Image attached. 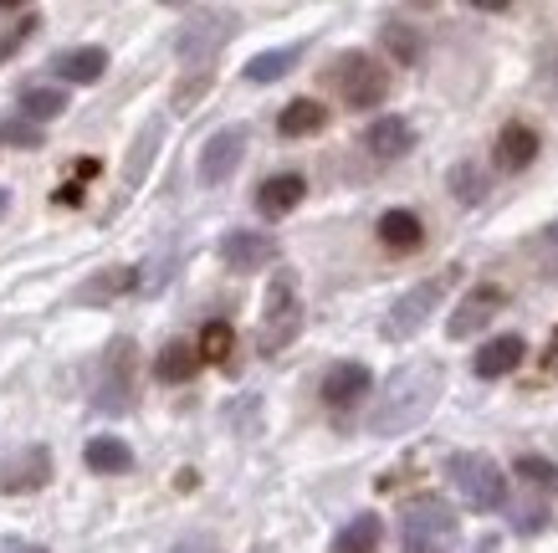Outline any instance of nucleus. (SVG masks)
Segmentation results:
<instances>
[{"label":"nucleus","mask_w":558,"mask_h":553,"mask_svg":"<svg viewBox=\"0 0 558 553\" xmlns=\"http://www.w3.org/2000/svg\"><path fill=\"white\" fill-rule=\"evenodd\" d=\"M446 390V369L436 359H415L405 369H395L384 379V390L374 395V410H369V436H405L415 425L436 410Z\"/></svg>","instance_id":"nucleus-1"},{"label":"nucleus","mask_w":558,"mask_h":553,"mask_svg":"<svg viewBox=\"0 0 558 553\" xmlns=\"http://www.w3.org/2000/svg\"><path fill=\"white\" fill-rule=\"evenodd\" d=\"M303 333V297H297V277L277 272L262 303V328H256V349L262 354H282L292 338Z\"/></svg>","instance_id":"nucleus-2"},{"label":"nucleus","mask_w":558,"mask_h":553,"mask_svg":"<svg viewBox=\"0 0 558 553\" xmlns=\"http://www.w3.org/2000/svg\"><path fill=\"white\" fill-rule=\"evenodd\" d=\"M446 477L451 487L466 497V507H477V513H497V507L507 502V477H502V466L482 451H456L446 461Z\"/></svg>","instance_id":"nucleus-3"},{"label":"nucleus","mask_w":558,"mask_h":553,"mask_svg":"<svg viewBox=\"0 0 558 553\" xmlns=\"http://www.w3.org/2000/svg\"><path fill=\"white\" fill-rule=\"evenodd\" d=\"M328 88L349 108H379L384 98H390V72H384L369 52H343L328 67Z\"/></svg>","instance_id":"nucleus-4"},{"label":"nucleus","mask_w":558,"mask_h":553,"mask_svg":"<svg viewBox=\"0 0 558 553\" xmlns=\"http://www.w3.org/2000/svg\"><path fill=\"white\" fill-rule=\"evenodd\" d=\"M400 533H405V553H441L456 538V513L441 497H415L405 507Z\"/></svg>","instance_id":"nucleus-5"},{"label":"nucleus","mask_w":558,"mask_h":553,"mask_svg":"<svg viewBox=\"0 0 558 553\" xmlns=\"http://www.w3.org/2000/svg\"><path fill=\"white\" fill-rule=\"evenodd\" d=\"M231 31H236V16H231V11H195V16L180 26V36H175V57L205 72V62L226 47Z\"/></svg>","instance_id":"nucleus-6"},{"label":"nucleus","mask_w":558,"mask_h":553,"mask_svg":"<svg viewBox=\"0 0 558 553\" xmlns=\"http://www.w3.org/2000/svg\"><path fill=\"white\" fill-rule=\"evenodd\" d=\"M128 400H134V344L118 338V344L108 349V364H103V379H98L93 410L98 415H123Z\"/></svg>","instance_id":"nucleus-7"},{"label":"nucleus","mask_w":558,"mask_h":553,"mask_svg":"<svg viewBox=\"0 0 558 553\" xmlns=\"http://www.w3.org/2000/svg\"><path fill=\"white\" fill-rule=\"evenodd\" d=\"M446 282L451 277H431V282H415L400 303L390 308V318H384V338H410L425 328V318H431L441 308V297H446Z\"/></svg>","instance_id":"nucleus-8"},{"label":"nucleus","mask_w":558,"mask_h":553,"mask_svg":"<svg viewBox=\"0 0 558 553\" xmlns=\"http://www.w3.org/2000/svg\"><path fill=\"white\" fill-rule=\"evenodd\" d=\"M246 139L251 134L241 129V123H226L221 134H210L205 149H200V185H226L236 175L241 154H246Z\"/></svg>","instance_id":"nucleus-9"},{"label":"nucleus","mask_w":558,"mask_h":553,"mask_svg":"<svg viewBox=\"0 0 558 553\" xmlns=\"http://www.w3.org/2000/svg\"><path fill=\"white\" fill-rule=\"evenodd\" d=\"M47 477H52V451L47 446H21L0 461V492L6 497H26L36 487H47Z\"/></svg>","instance_id":"nucleus-10"},{"label":"nucleus","mask_w":558,"mask_h":553,"mask_svg":"<svg viewBox=\"0 0 558 553\" xmlns=\"http://www.w3.org/2000/svg\"><path fill=\"white\" fill-rule=\"evenodd\" d=\"M221 262L231 272H262L277 262V241L267 231H226L221 236Z\"/></svg>","instance_id":"nucleus-11"},{"label":"nucleus","mask_w":558,"mask_h":553,"mask_svg":"<svg viewBox=\"0 0 558 553\" xmlns=\"http://www.w3.org/2000/svg\"><path fill=\"white\" fill-rule=\"evenodd\" d=\"M507 303V292L497 287V282H482V287H471L466 297H461V308L451 313V323H446V333L451 338H471V333H482L487 323H492V313Z\"/></svg>","instance_id":"nucleus-12"},{"label":"nucleus","mask_w":558,"mask_h":553,"mask_svg":"<svg viewBox=\"0 0 558 553\" xmlns=\"http://www.w3.org/2000/svg\"><path fill=\"white\" fill-rule=\"evenodd\" d=\"M415 144V134H410V123L405 118H395V113H384V118H374L369 129H364V149L374 154V159H400L405 149Z\"/></svg>","instance_id":"nucleus-13"},{"label":"nucleus","mask_w":558,"mask_h":553,"mask_svg":"<svg viewBox=\"0 0 558 553\" xmlns=\"http://www.w3.org/2000/svg\"><path fill=\"white\" fill-rule=\"evenodd\" d=\"M523 354H528V344L518 333H502V338H492V344H482V354L471 359V369H477L482 379H502V374H512L523 364Z\"/></svg>","instance_id":"nucleus-14"},{"label":"nucleus","mask_w":558,"mask_h":553,"mask_svg":"<svg viewBox=\"0 0 558 553\" xmlns=\"http://www.w3.org/2000/svg\"><path fill=\"white\" fill-rule=\"evenodd\" d=\"M369 385H374V379H369L364 364H333L328 379H323V400L343 410V405H354L359 395H369Z\"/></svg>","instance_id":"nucleus-15"},{"label":"nucleus","mask_w":558,"mask_h":553,"mask_svg":"<svg viewBox=\"0 0 558 553\" xmlns=\"http://www.w3.org/2000/svg\"><path fill=\"white\" fill-rule=\"evenodd\" d=\"M538 159V134L523 129V123H507V129L497 134V169H528Z\"/></svg>","instance_id":"nucleus-16"},{"label":"nucleus","mask_w":558,"mask_h":553,"mask_svg":"<svg viewBox=\"0 0 558 553\" xmlns=\"http://www.w3.org/2000/svg\"><path fill=\"white\" fill-rule=\"evenodd\" d=\"M159 139H164V118H149L144 129H139V139H134V154H128V164H123V190H139V185H144Z\"/></svg>","instance_id":"nucleus-17"},{"label":"nucleus","mask_w":558,"mask_h":553,"mask_svg":"<svg viewBox=\"0 0 558 553\" xmlns=\"http://www.w3.org/2000/svg\"><path fill=\"white\" fill-rule=\"evenodd\" d=\"M303 190H308V185H303V175H272L262 190H256V210L277 221V216H287V210H292L297 200H303Z\"/></svg>","instance_id":"nucleus-18"},{"label":"nucleus","mask_w":558,"mask_h":553,"mask_svg":"<svg viewBox=\"0 0 558 553\" xmlns=\"http://www.w3.org/2000/svg\"><path fill=\"white\" fill-rule=\"evenodd\" d=\"M328 123V108L323 103H313V98H297V103H287L282 108V118H277V134L282 139H308V134H318Z\"/></svg>","instance_id":"nucleus-19"},{"label":"nucleus","mask_w":558,"mask_h":553,"mask_svg":"<svg viewBox=\"0 0 558 553\" xmlns=\"http://www.w3.org/2000/svg\"><path fill=\"white\" fill-rule=\"evenodd\" d=\"M200 364H205V359H200V349L180 344V338H169V344L159 349V359H154V374L164 379V385H185V379H190Z\"/></svg>","instance_id":"nucleus-20"},{"label":"nucleus","mask_w":558,"mask_h":553,"mask_svg":"<svg viewBox=\"0 0 558 553\" xmlns=\"http://www.w3.org/2000/svg\"><path fill=\"white\" fill-rule=\"evenodd\" d=\"M103 72H108L103 47H72V52L57 57V77H67V82H98Z\"/></svg>","instance_id":"nucleus-21"},{"label":"nucleus","mask_w":558,"mask_h":553,"mask_svg":"<svg viewBox=\"0 0 558 553\" xmlns=\"http://www.w3.org/2000/svg\"><path fill=\"white\" fill-rule=\"evenodd\" d=\"M379 241L390 251H415L420 246V216L415 210H384L379 216Z\"/></svg>","instance_id":"nucleus-22"},{"label":"nucleus","mask_w":558,"mask_h":553,"mask_svg":"<svg viewBox=\"0 0 558 553\" xmlns=\"http://www.w3.org/2000/svg\"><path fill=\"white\" fill-rule=\"evenodd\" d=\"M82 461L93 466V472H128V466H134V451H128L118 436H93L88 441V451H82Z\"/></svg>","instance_id":"nucleus-23"},{"label":"nucleus","mask_w":558,"mask_h":553,"mask_svg":"<svg viewBox=\"0 0 558 553\" xmlns=\"http://www.w3.org/2000/svg\"><path fill=\"white\" fill-rule=\"evenodd\" d=\"M379 538H384L379 518H374V513H359L354 523H343V533L333 538V553H374Z\"/></svg>","instance_id":"nucleus-24"},{"label":"nucleus","mask_w":558,"mask_h":553,"mask_svg":"<svg viewBox=\"0 0 558 553\" xmlns=\"http://www.w3.org/2000/svg\"><path fill=\"white\" fill-rule=\"evenodd\" d=\"M297 57H303V47H277V52H262L246 62V82H277L297 67Z\"/></svg>","instance_id":"nucleus-25"},{"label":"nucleus","mask_w":558,"mask_h":553,"mask_svg":"<svg viewBox=\"0 0 558 553\" xmlns=\"http://www.w3.org/2000/svg\"><path fill=\"white\" fill-rule=\"evenodd\" d=\"M62 108H67V93H62V88H26V93H21L26 123H52Z\"/></svg>","instance_id":"nucleus-26"},{"label":"nucleus","mask_w":558,"mask_h":553,"mask_svg":"<svg viewBox=\"0 0 558 553\" xmlns=\"http://www.w3.org/2000/svg\"><path fill=\"white\" fill-rule=\"evenodd\" d=\"M379 36H384V47H390V57H395L400 67H415V57H420V36H415V26H405V21H384Z\"/></svg>","instance_id":"nucleus-27"},{"label":"nucleus","mask_w":558,"mask_h":553,"mask_svg":"<svg viewBox=\"0 0 558 553\" xmlns=\"http://www.w3.org/2000/svg\"><path fill=\"white\" fill-rule=\"evenodd\" d=\"M231 349H236V333H231V323H205V333H200V359H210V364H226L231 359Z\"/></svg>","instance_id":"nucleus-28"},{"label":"nucleus","mask_w":558,"mask_h":553,"mask_svg":"<svg viewBox=\"0 0 558 553\" xmlns=\"http://www.w3.org/2000/svg\"><path fill=\"white\" fill-rule=\"evenodd\" d=\"M123 287H134V272H123V267H108L103 277H93V282L82 287L77 297H82V303H108V297H118Z\"/></svg>","instance_id":"nucleus-29"},{"label":"nucleus","mask_w":558,"mask_h":553,"mask_svg":"<svg viewBox=\"0 0 558 553\" xmlns=\"http://www.w3.org/2000/svg\"><path fill=\"white\" fill-rule=\"evenodd\" d=\"M451 195L466 200V205H477V200L487 195V175H482L477 164H456V169H451Z\"/></svg>","instance_id":"nucleus-30"},{"label":"nucleus","mask_w":558,"mask_h":553,"mask_svg":"<svg viewBox=\"0 0 558 553\" xmlns=\"http://www.w3.org/2000/svg\"><path fill=\"white\" fill-rule=\"evenodd\" d=\"M518 477H528L533 487H548V492H553V487H558V466L543 461V456H523V461H518Z\"/></svg>","instance_id":"nucleus-31"},{"label":"nucleus","mask_w":558,"mask_h":553,"mask_svg":"<svg viewBox=\"0 0 558 553\" xmlns=\"http://www.w3.org/2000/svg\"><path fill=\"white\" fill-rule=\"evenodd\" d=\"M0 139H6V144H21V149H36V144H41L36 123H6V129H0Z\"/></svg>","instance_id":"nucleus-32"},{"label":"nucleus","mask_w":558,"mask_h":553,"mask_svg":"<svg viewBox=\"0 0 558 553\" xmlns=\"http://www.w3.org/2000/svg\"><path fill=\"white\" fill-rule=\"evenodd\" d=\"M205 88H210V67H205V72H195V77H190V82H185V88H180V93H175V108H180V113H185V108H190V103H195V98H200V93H205Z\"/></svg>","instance_id":"nucleus-33"},{"label":"nucleus","mask_w":558,"mask_h":553,"mask_svg":"<svg viewBox=\"0 0 558 553\" xmlns=\"http://www.w3.org/2000/svg\"><path fill=\"white\" fill-rule=\"evenodd\" d=\"M31 26H36V16H21V21H16V31H6V36H0V62H6V57L21 47V41L31 36Z\"/></svg>","instance_id":"nucleus-34"},{"label":"nucleus","mask_w":558,"mask_h":553,"mask_svg":"<svg viewBox=\"0 0 558 553\" xmlns=\"http://www.w3.org/2000/svg\"><path fill=\"white\" fill-rule=\"evenodd\" d=\"M169 553H216V543H210V538H185V543H175Z\"/></svg>","instance_id":"nucleus-35"},{"label":"nucleus","mask_w":558,"mask_h":553,"mask_svg":"<svg viewBox=\"0 0 558 553\" xmlns=\"http://www.w3.org/2000/svg\"><path fill=\"white\" fill-rule=\"evenodd\" d=\"M0 553H47V548H41V543H26V538H11Z\"/></svg>","instance_id":"nucleus-36"},{"label":"nucleus","mask_w":558,"mask_h":553,"mask_svg":"<svg viewBox=\"0 0 558 553\" xmlns=\"http://www.w3.org/2000/svg\"><path fill=\"white\" fill-rule=\"evenodd\" d=\"M543 246H548V251H553V262H558V221H553V226H548V231H543Z\"/></svg>","instance_id":"nucleus-37"},{"label":"nucleus","mask_w":558,"mask_h":553,"mask_svg":"<svg viewBox=\"0 0 558 553\" xmlns=\"http://www.w3.org/2000/svg\"><path fill=\"white\" fill-rule=\"evenodd\" d=\"M6 205H11V195H6V190H0V216H6Z\"/></svg>","instance_id":"nucleus-38"}]
</instances>
